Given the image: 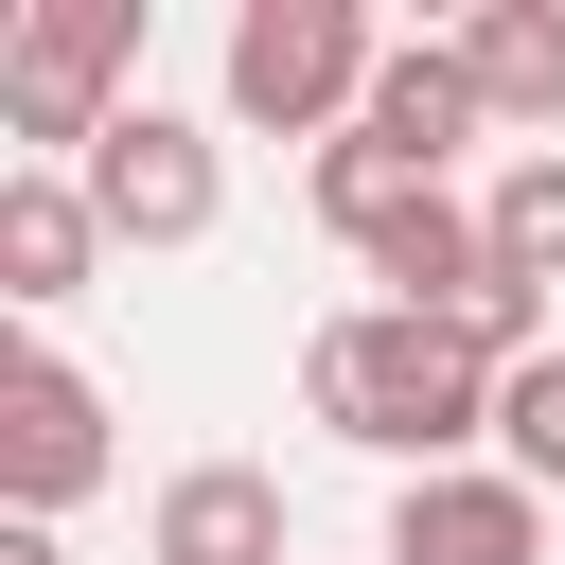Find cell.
Instances as JSON below:
<instances>
[{
	"label": "cell",
	"mask_w": 565,
	"mask_h": 565,
	"mask_svg": "<svg viewBox=\"0 0 565 565\" xmlns=\"http://www.w3.org/2000/svg\"><path fill=\"white\" fill-rule=\"evenodd\" d=\"M300 406H318L335 441H371L388 477H441V459H477V441H494V353H477V335H441V318L335 300V318L300 335Z\"/></svg>",
	"instance_id": "1"
},
{
	"label": "cell",
	"mask_w": 565,
	"mask_h": 565,
	"mask_svg": "<svg viewBox=\"0 0 565 565\" xmlns=\"http://www.w3.org/2000/svg\"><path fill=\"white\" fill-rule=\"evenodd\" d=\"M124 71H141V0H0V124L53 177L124 124Z\"/></svg>",
	"instance_id": "2"
},
{
	"label": "cell",
	"mask_w": 565,
	"mask_h": 565,
	"mask_svg": "<svg viewBox=\"0 0 565 565\" xmlns=\"http://www.w3.org/2000/svg\"><path fill=\"white\" fill-rule=\"evenodd\" d=\"M371 71H388V35H371L353 0H247V18H230V53H212L230 124H265V141H353Z\"/></svg>",
	"instance_id": "3"
},
{
	"label": "cell",
	"mask_w": 565,
	"mask_h": 565,
	"mask_svg": "<svg viewBox=\"0 0 565 565\" xmlns=\"http://www.w3.org/2000/svg\"><path fill=\"white\" fill-rule=\"evenodd\" d=\"M71 494H106V388L53 335H0V512L53 530Z\"/></svg>",
	"instance_id": "4"
},
{
	"label": "cell",
	"mask_w": 565,
	"mask_h": 565,
	"mask_svg": "<svg viewBox=\"0 0 565 565\" xmlns=\"http://www.w3.org/2000/svg\"><path fill=\"white\" fill-rule=\"evenodd\" d=\"M88 212H106V247H212V212H230V159H212V124H177V106H124L88 159Z\"/></svg>",
	"instance_id": "5"
},
{
	"label": "cell",
	"mask_w": 565,
	"mask_h": 565,
	"mask_svg": "<svg viewBox=\"0 0 565 565\" xmlns=\"http://www.w3.org/2000/svg\"><path fill=\"white\" fill-rule=\"evenodd\" d=\"M388 565H547V494L512 459H441L388 494Z\"/></svg>",
	"instance_id": "6"
},
{
	"label": "cell",
	"mask_w": 565,
	"mask_h": 565,
	"mask_svg": "<svg viewBox=\"0 0 565 565\" xmlns=\"http://www.w3.org/2000/svg\"><path fill=\"white\" fill-rule=\"evenodd\" d=\"M141 547H159V565H282V547H300V512H282V477H265V459H177V477H159V512H141Z\"/></svg>",
	"instance_id": "7"
},
{
	"label": "cell",
	"mask_w": 565,
	"mask_h": 565,
	"mask_svg": "<svg viewBox=\"0 0 565 565\" xmlns=\"http://www.w3.org/2000/svg\"><path fill=\"white\" fill-rule=\"evenodd\" d=\"M88 265H106V212H88V177L18 159V177H0V300H18V335H35L53 300H88Z\"/></svg>",
	"instance_id": "8"
},
{
	"label": "cell",
	"mask_w": 565,
	"mask_h": 565,
	"mask_svg": "<svg viewBox=\"0 0 565 565\" xmlns=\"http://www.w3.org/2000/svg\"><path fill=\"white\" fill-rule=\"evenodd\" d=\"M353 282H371L388 318H477V282H494V230H477V194H406V212L353 247Z\"/></svg>",
	"instance_id": "9"
},
{
	"label": "cell",
	"mask_w": 565,
	"mask_h": 565,
	"mask_svg": "<svg viewBox=\"0 0 565 565\" xmlns=\"http://www.w3.org/2000/svg\"><path fill=\"white\" fill-rule=\"evenodd\" d=\"M406 177H459V141H494V106H477V71H459V35H388V71H371V106H353Z\"/></svg>",
	"instance_id": "10"
},
{
	"label": "cell",
	"mask_w": 565,
	"mask_h": 565,
	"mask_svg": "<svg viewBox=\"0 0 565 565\" xmlns=\"http://www.w3.org/2000/svg\"><path fill=\"white\" fill-rule=\"evenodd\" d=\"M459 71H477L494 124L565 141V0H477V18H459Z\"/></svg>",
	"instance_id": "11"
},
{
	"label": "cell",
	"mask_w": 565,
	"mask_h": 565,
	"mask_svg": "<svg viewBox=\"0 0 565 565\" xmlns=\"http://www.w3.org/2000/svg\"><path fill=\"white\" fill-rule=\"evenodd\" d=\"M300 194H318V230H335V247H371V230H388L406 194H459V177H406V159H388V141L353 124V141H318V159H300Z\"/></svg>",
	"instance_id": "12"
},
{
	"label": "cell",
	"mask_w": 565,
	"mask_h": 565,
	"mask_svg": "<svg viewBox=\"0 0 565 565\" xmlns=\"http://www.w3.org/2000/svg\"><path fill=\"white\" fill-rule=\"evenodd\" d=\"M477 230H494V265H512V282H565V141H530V159H494V194H477Z\"/></svg>",
	"instance_id": "13"
},
{
	"label": "cell",
	"mask_w": 565,
	"mask_h": 565,
	"mask_svg": "<svg viewBox=\"0 0 565 565\" xmlns=\"http://www.w3.org/2000/svg\"><path fill=\"white\" fill-rule=\"evenodd\" d=\"M494 459H512L530 494H565V353H530V371H494Z\"/></svg>",
	"instance_id": "14"
},
{
	"label": "cell",
	"mask_w": 565,
	"mask_h": 565,
	"mask_svg": "<svg viewBox=\"0 0 565 565\" xmlns=\"http://www.w3.org/2000/svg\"><path fill=\"white\" fill-rule=\"evenodd\" d=\"M0 565H71V547H53V530H18V512H0Z\"/></svg>",
	"instance_id": "15"
}]
</instances>
